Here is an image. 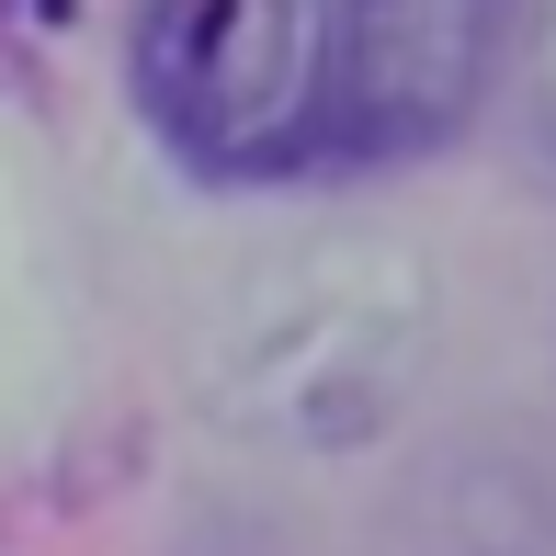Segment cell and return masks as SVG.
I'll list each match as a JSON object with an SVG mask.
<instances>
[{"label":"cell","instance_id":"6da1fadb","mask_svg":"<svg viewBox=\"0 0 556 556\" xmlns=\"http://www.w3.org/2000/svg\"><path fill=\"white\" fill-rule=\"evenodd\" d=\"M137 103L216 182L307 160L330 137L341 0H137Z\"/></svg>","mask_w":556,"mask_h":556},{"label":"cell","instance_id":"7a4b0ae2","mask_svg":"<svg viewBox=\"0 0 556 556\" xmlns=\"http://www.w3.org/2000/svg\"><path fill=\"white\" fill-rule=\"evenodd\" d=\"M522 0H341V68H330V137L364 160L443 148L489 103L511 58Z\"/></svg>","mask_w":556,"mask_h":556},{"label":"cell","instance_id":"3957f363","mask_svg":"<svg viewBox=\"0 0 556 556\" xmlns=\"http://www.w3.org/2000/svg\"><path fill=\"white\" fill-rule=\"evenodd\" d=\"M522 80H534V125L556 148V0H534V46H522Z\"/></svg>","mask_w":556,"mask_h":556}]
</instances>
